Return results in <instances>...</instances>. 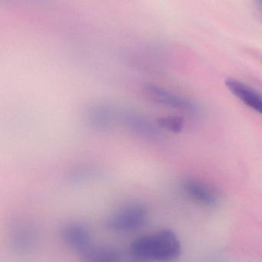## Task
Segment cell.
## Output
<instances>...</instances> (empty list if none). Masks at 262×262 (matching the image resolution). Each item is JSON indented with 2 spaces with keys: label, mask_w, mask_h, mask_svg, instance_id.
Listing matches in <instances>:
<instances>
[{
  "label": "cell",
  "mask_w": 262,
  "mask_h": 262,
  "mask_svg": "<svg viewBox=\"0 0 262 262\" xmlns=\"http://www.w3.org/2000/svg\"><path fill=\"white\" fill-rule=\"evenodd\" d=\"M123 124L137 137L149 141H158L163 137V130L157 122L135 112H126L123 115Z\"/></svg>",
  "instance_id": "cell-4"
},
{
  "label": "cell",
  "mask_w": 262,
  "mask_h": 262,
  "mask_svg": "<svg viewBox=\"0 0 262 262\" xmlns=\"http://www.w3.org/2000/svg\"><path fill=\"white\" fill-rule=\"evenodd\" d=\"M82 262H121L119 251L109 246H95L92 245L79 254Z\"/></svg>",
  "instance_id": "cell-9"
},
{
  "label": "cell",
  "mask_w": 262,
  "mask_h": 262,
  "mask_svg": "<svg viewBox=\"0 0 262 262\" xmlns=\"http://www.w3.org/2000/svg\"><path fill=\"white\" fill-rule=\"evenodd\" d=\"M226 85L243 104L262 115V95L256 89L233 78L226 79Z\"/></svg>",
  "instance_id": "cell-7"
},
{
  "label": "cell",
  "mask_w": 262,
  "mask_h": 262,
  "mask_svg": "<svg viewBox=\"0 0 262 262\" xmlns=\"http://www.w3.org/2000/svg\"><path fill=\"white\" fill-rule=\"evenodd\" d=\"M86 121L88 126L92 130H109L113 127L116 121V112L109 104H95L88 110Z\"/></svg>",
  "instance_id": "cell-8"
},
{
  "label": "cell",
  "mask_w": 262,
  "mask_h": 262,
  "mask_svg": "<svg viewBox=\"0 0 262 262\" xmlns=\"http://www.w3.org/2000/svg\"><path fill=\"white\" fill-rule=\"evenodd\" d=\"M130 251L134 258L141 261H170L180 256L182 246L175 232L163 229L137 238Z\"/></svg>",
  "instance_id": "cell-1"
},
{
  "label": "cell",
  "mask_w": 262,
  "mask_h": 262,
  "mask_svg": "<svg viewBox=\"0 0 262 262\" xmlns=\"http://www.w3.org/2000/svg\"><path fill=\"white\" fill-rule=\"evenodd\" d=\"M182 188L191 200L201 206L212 207L218 205L219 202V194L217 189L203 180L186 179L182 183Z\"/></svg>",
  "instance_id": "cell-5"
},
{
  "label": "cell",
  "mask_w": 262,
  "mask_h": 262,
  "mask_svg": "<svg viewBox=\"0 0 262 262\" xmlns=\"http://www.w3.org/2000/svg\"><path fill=\"white\" fill-rule=\"evenodd\" d=\"M157 124L163 130L169 131L173 134L181 133L184 128V120L179 116H166L158 118Z\"/></svg>",
  "instance_id": "cell-10"
},
{
  "label": "cell",
  "mask_w": 262,
  "mask_h": 262,
  "mask_svg": "<svg viewBox=\"0 0 262 262\" xmlns=\"http://www.w3.org/2000/svg\"><path fill=\"white\" fill-rule=\"evenodd\" d=\"M147 216V208L143 203H128L108 217L106 226L114 232H133L144 226Z\"/></svg>",
  "instance_id": "cell-2"
},
{
  "label": "cell",
  "mask_w": 262,
  "mask_h": 262,
  "mask_svg": "<svg viewBox=\"0 0 262 262\" xmlns=\"http://www.w3.org/2000/svg\"><path fill=\"white\" fill-rule=\"evenodd\" d=\"M258 2H259L260 5H261L262 8V0H258Z\"/></svg>",
  "instance_id": "cell-12"
},
{
  "label": "cell",
  "mask_w": 262,
  "mask_h": 262,
  "mask_svg": "<svg viewBox=\"0 0 262 262\" xmlns=\"http://www.w3.org/2000/svg\"><path fill=\"white\" fill-rule=\"evenodd\" d=\"M143 93L148 99L157 104L170 107L190 115L199 113V106L195 101L178 94L174 93L162 86L146 83L143 87Z\"/></svg>",
  "instance_id": "cell-3"
},
{
  "label": "cell",
  "mask_w": 262,
  "mask_h": 262,
  "mask_svg": "<svg viewBox=\"0 0 262 262\" xmlns=\"http://www.w3.org/2000/svg\"><path fill=\"white\" fill-rule=\"evenodd\" d=\"M62 239L71 249L78 254L92 246V235L85 225L78 223H69L63 228Z\"/></svg>",
  "instance_id": "cell-6"
},
{
  "label": "cell",
  "mask_w": 262,
  "mask_h": 262,
  "mask_svg": "<svg viewBox=\"0 0 262 262\" xmlns=\"http://www.w3.org/2000/svg\"><path fill=\"white\" fill-rule=\"evenodd\" d=\"M101 175L97 169L92 167H85L77 169L71 174V179L73 182L86 183L87 181L95 180Z\"/></svg>",
  "instance_id": "cell-11"
}]
</instances>
